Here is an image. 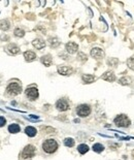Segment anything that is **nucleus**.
<instances>
[{
    "instance_id": "nucleus-1",
    "label": "nucleus",
    "mask_w": 134,
    "mask_h": 160,
    "mask_svg": "<svg viewBox=\"0 0 134 160\" xmlns=\"http://www.w3.org/2000/svg\"><path fill=\"white\" fill-rule=\"evenodd\" d=\"M58 148H59L58 143L54 139L45 140L41 145L42 151H44L45 154H49V155H52V154H54L55 152H57Z\"/></svg>"
},
{
    "instance_id": "nucleus-2",
    "label": "nucleus",
    "mask_w": 134,
    "mask_h": 160,
    "mask_svg": "<svg viewBox=\"0 0 134 160\" xmlns=\"http://www.w3.org/2000/svg\"><path fill=\"white\" fill-rule=\"evenodd\" d=\"M36 148L33 145H27L19 155V160H31L35 156Z\"/></svg>"
},
{
    "instance_id": "nucleus-3",
    "label": "nucleus",
    "mask_w": 134,
    "mask_h": 160,
    "mask_svg": "<svg viewBox=\"0 0 134 160\" xmlns=\"http://www.w3.org/2000/svg\"><path fill=\"white\" fill-rule=\"evenodd\" d=\"M22 92V86L19 83H11L6 88V93L11 96H16Z\"/></svg>"
},
{
    "instance_id": "nucleus-4",
    "label": "nucleus",
    "mask_w": 134,
    "mask_h": 160,
    "mask_svg": "<svg viewBox=\"0 0 134 160\" xmlns=\"http://www.w3.org/2000/svg\"><path fill=\"white\" fill-rule=\"evenodd\" d=\"M114 124L118 126V127L126 128V127H129V125H130V120H129V118L126 115H119L114 119Z\"/></svg>"
},
{
    "instance_id": "nucleus-5",
    "label": "nucleus",
    "mask_w": 134,
    "mask_h": 160,
    "mask_svg": "<svg viewBox=\"0 0 134 160\" xmlns=\"http://www.w3.org/2000/svg\"><path fill=\"white\" fill-rule=\"evenodd\" d=\"M76 113H78V115L80 116V117H88V116L90 115L91 113V108L90 105H81L78 106V108H76Z\"/></svg>"
},
{
    "instance_id": "nucleus-6",
    "label": "nucleus",
    "mask_w": 134,
    "mask_h": 160,
    "mask_svg": "<svg viewBox=\"0 0 134 160\" xmlns=\"http://www.w3.org/2000/svg\"><path fill=\"white\" fill-rule=\"evenodd\" d=\"M56 108L58 111H65L69 108V103L68 101L66 100V99H59L58 101H57L56 103Z\"/></svg>"
},
{
    "instance_id": "nucleus-7",
    "label": "nucleus",
    "mask_w": 134,
    "mask_h": 160,
    "mask_svg": "<svg viewBox=\"0 0 134 160\" xmlns=\"http://www.w3.org/2000/svg\"><path fill=\"white\" fill-rule=\"evenodd\" d=\"M26 96L28 98H30L31 100H35L38 97V90L34 87H31V88H27V90L25 91Z\"/></svg>"
},
{
    "instance_id": "nucleus-8",
    "label": "nucleus",
    "mask_w": 134,
    "mask_h": 160,
    "mask_svg": "<svg viewBox=\"0 0 134 160\" xmlns=\"http://www.w3.org/2000/svg\"><path fill=\"white\" fill-rule=\"evenodd\" d=\"M58 72L62 76H70L73 72V70L71 67L65 66V65H61V66H58Z\"/></svg>"
},
{
    "instance_id": "nucleus-9",
    "label": "nucleus",
    "mask_w": 134,
    "mask_h": 160,
    "mask_svg": "<svg viewBox=\"0 0 134 160\" xmlns=\"http://www.w3.org/2000/svg\"><path fill=\"white\" fill-rule=\"evenodd\" d=\"M91 56L95 59H101V58L104 57V52L99 48H94L91 51Z\"/></svg>"
},
{
    "instance_id": "nucleus-10",
    "label": "nucleus",
    "mask_w": 134,
    "mask_h": 160,
    "mask_svg": "<svg viewBox=\"0 0 134 160\" xmlns=\"http://www.w3.org/2000/svg\"><path fill=\"white\" fill-rule=\"evenodd\" d=\"M78 47L75 42H70L66 45V51L69 53V54H75V53L78 52Z\"/></svg>"
},
{
    "instance_id": "nucleus-11",
    "label": "nucleus",
    "mask_w": 134,
    "mask_h": 160,
    "mask_svg": "<svg viewBox=\"0 0 134 160\" xmlns=\"http://www.w3.org/2000/svg\"><path fill=\"white\" fill-rule=\"evenodd\" d=\"M32 45H33V47L36 48V49H38V50L44 49V48L45 47V42L41 39V38H36V39H34L32 42Z\"/></svg>"
},
{
    "instance_id": "nucleus-12",
    "label": "nucleus",
    "mask_w": 134,
    "mask_h": 160,
    "mask_svg": "<svg viewBox=\"0 0 134 160\" xmlns=\"http://www.w3.org/2000/svg\"><path fill=\"white\" fill-rule=\"evenodd\" d=\"M25 133L28 135V136L34 137L37 133V130H36V128L32 127V126H27V127L25 128Z\"/></svg>"
},
{
    "instance_id": "nucleus-13",
    "label": "nucleus",
    "mask_w": 134,
    "mask_h": 160,
    "mask_svg": "<svg viewBox=\"0 0 134 160\" xmlns=\"http://www.w3.org/2000/svg\"><path fill=\"white\" fill-rule=\"evenodd\" d=\"M6 49H8V52L11 53V54H13V55H16V54H18V53L20 52V48H19L17 45H15V43H9Z\"/></svg>"
},
{
    "instance_id": "nucleus-14",
    "label": "nucleus",
    "mask_w": 134,
    "mask_h": 160,
    "mask_svg": "<svg viewBox=\"0 0 134 160\" xmlns=\"http://www.w3.org/2000/svg\"><path fill=\"white\" fill-rule=\"evenodd\" d=\"M102 79L107 82H114L116 80V76H114V74L112 71H107L102 76Z\"/></svg>"
},
{
    "instance_id": "nucleus-15",
    "label": "nucleus",
    "mask_w": 134,
    "mask_h": 160,
    "mask_svg": "<svg viewBox=\"0 0 134 160\" xmlns=\"http://www.w3.org/2000/svg\"><path fill=\"white\" fill-rule=\"evenodd\" d=\"M24 58L26 59V61L31 62L36 58V55H35L34 52H31V51H27V52L24 53Z\"/></svg>"
},
{
    "instance_id": "nucleus-16",
    "label": "nucleus",
    "mask_w": 134,
    "mask_h": 160,
    "mask_svg": "<svg viewBox=\"0 0 134 160\" xmlns=\"http://www.w3.org/2000/svg\"><path fill=\"white\" fill-rule=\"evenodd\" d=\"M40 61H41L42 64H44L45 66H50V65L52 64V57L50 55L42 56V57L40 58Z\"/></svg>"
},
{
    "instance_id": "nucleus-17",
    "label": "nucleus",
    "mask_w": 134,
    "mask_h": 160,
    "mask_svg": "<svg viewBox=\"0 0 134 160\" xmlns=\"http://www.w3.org/2000/svg\"><path fill=\"white\" fill-rule=\"evenodd\" d=\"M82 79H83L84 83L91 84L96 80V77H95L94 76H92V74H84V76L82 77Z\"/></svg>"
},
{
    "instance_id": "nucleus-18",
    "label": "nucleus",
    "mask_w": 134,
    "mask_h": 160,
    "mask_svg": "<svg viewBox=\"0 0 134 160\" xmlns=\"http://www.w3.org/2000/svg\"><path fill=\"white\" fill-rule=\"evenodd\" d=\"M8 131L13 134H16V133L21 131V127L18 124H11L8 126Z\"/></svg>"
},
{
    "instance_id": "nucleus-19",
    "label": "nucleus",
    "mask_w": 134,
    "mask_h": 160,
    "mask_svg": "<svg viewBox=\"0 0 134 160\" xmlns=\"http://www.w3.org/2000/svg\"><path fill=\"white\" fill-rule=\"evenodd\" d=\"M78 151L80 154L84 155L89 151V147H88V145H86V144H81V145H78Z\"/></svg>"
},
{
    "instance_id": "nucleus-20",
    "label": "nucleus",
    "mask_w": 134,
    "mask_h": 160,
    "mask_svg": "<svg viewBox=\"0 0 134 160\" xmlns=\"http://www.w3.org/2000/svg\"><path fill=\"white\" fill-rule=\"evenodd\" d=\"M75 140H73V139H71V137H67V139L64 140V145H65L66 147L71 148V147H73V146H75Z\"/></svg>"
},
{
    "instance_id": "nucleus-21",
    "label": "nucleus",
    "mask_w": 134,
    "mask_h": 160,
    "mask_svg": "<svg viewBox=\"0 0 134 160\" xmlns=\"http://www.w3.org/2000/svg\"><path fill=\"white\" fill-rule=\"evenodd\" d=\"M49 42H50V45H51L52 48H57V47H58V45H60V42H59V39H58L57 37H52V38H50Z\"/></svg>"
},
{
    "instance_id": "nucleus-22",
    "label": "nucleus",
    "mask_w": 134,
    "mask_h": 160,
    "mask_svg": "<svg viewBox=\"0 0 134 160\" xmlns=\"http://www.w3.org/2000/svg\"><path fill=\"white\" fill-rule=\"evenodd\" d=\"M103 150H104V147L101 144H95L93 146V151L96 152V153H101Z\"/></svg>"
},
{
    "instance_id": "nucleus-23",
    "label": "nucleus",
    "mask_w": 134,
    "mask_h": 160,
    "mask_svg": "<svg viewBox=\"0 0 134 160\" xmlns=\"http://www.w3.org/2000/svg\"><path fill=\"white\" fill-rule=\"evenodd\" d=\"M119 83L121 85H129L131 83V79L128 77H121V79L119 80Z\"/></svg>"
},
{
    "instance_id": "nucleus-24",
    "label": "nucleus",
    "mask_w": 134,
    "mask_h": 160,
    "mask_svg": "<svg viewBox=\"0 0 134 160\" xmlns=\"http://www.w3.org/2000/svg\"><path fill=\"white\" fill-rule=\"evenodd\" d=\"M0 28L2 29L3 31H5V30H8V29L9 28V23L8 21H1L0 22Z\"/></svg>"
},
{
    "instance_id": "nucleus-25",
    "label": "nucleus",
    "mask_w": 134,
    "mask_h": 160,
    "mask_svg": "<svg viewBox=\"0 0 134 160\" xmlns=\"http://www.w3.org/2000/svg\"><path fill=\"white\" fill-rule=\"evenodd\" d=\"M15 35L18 36V37H23V36L25 35V31L21 28H17L15 29Z\"/></svg>"
},
{
    "instance_id": "nucleus-26",
    "label": "nucleus",
    "mask_w": 134,
    "mask_h": 160,
    "mask_svg": "<svg viewBox=\"0 0 134 160\" xmlns=\"http://www.w3.org/2000/svg\"><path fill=\"white\" fill-rule=\"evenodd\" d=\"M127 64H128V66L130 67L131 69L134 70V57L130 58V59H129L128 61H127Z\"/></svg>"
},
{
    "instance_id": "nucleus-27",
    "label": "nucleus",
    "mask_w": 134,
    "mask_h": 160,
    "mask_svg": "<svg viewBox=\"0 0 134 160\" xmlns=\"http://www.w3.org/2000/svg\"><path fill=\"white\" fill-rule=\"evenodd\" d=\"M5 124H6L5 118H3V117H1V116H0V127H3Z\"/></svg>"
},
{
    "instance_id": "nucleus-28",
    "label": "nucleus",
    "mask_w": 134,
    "mask_h": 160,
    "mask_svg": "<svg viewBox=\"0 0 134 160\" xmlns=\"http://www.w3.org/2000/svg\"><path fill=\"white\" fill-rule=\"evenodd\" d=\"M44 130H45V133H52V132H55V129L54 128H52V127H44V128H42Z\"/></svg>"
},
{
    "instance_id": "nucleus-29",
    "label": "nucleus",
    "mask_w": 134,
    "mask_h": 160,
    "mask_svg": "<svg viewBox=\"0 0 134 160\" xmlns=\"http://www.w3.org/2000/svg\"><path fill=\"white\" fill-rule=\"evenodd\" d=\"M108 64H114V66H116V65L118 64V59H116V58H114V59H111L108 61Z\"/></svg>"
},
{
    "instance_id": "nucleus-30",
    "label": "nucleus",
    "mask_w": 134,
    "mask_h": 160,
    "mask_svg": "<svg viewBox=\"0 0 134 160\" xmlns=\"http://www.w3.org/2000/svg\"><path fill=\"white\" fill-rule=\"evenodd\" d=\"M80 57H81V59H82V60H86V59H87V56L84 55L83 53H80V54H78V58H80Z\"/></svg>"
},
{
    "instance_id": "nucleus-31",
    "label": "nucleus",
    "mask_w": 134,
    "mask_h": 160,
    "mask_svg": "<svg viewBox=\"0 0 134 160\" xmlns=\"http://www.w3.org/2000/svg\"><path fill=\"white\" fill-rule=\"evenodd\" d=\"M132 157H133V158H134V151L132 152Z\"/></svg>"
}]
</instances>
